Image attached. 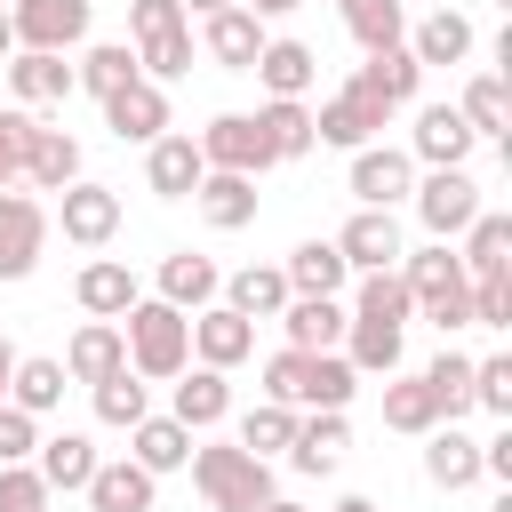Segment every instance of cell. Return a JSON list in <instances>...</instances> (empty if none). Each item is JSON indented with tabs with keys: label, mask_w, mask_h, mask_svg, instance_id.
<instances>
[{
	"label": "cell",
	"mask_w": 512,
	"mask_h": 512,
	"mask_svg": "<svg viewBox=\"0 0 512 512\" xmlns=\"http://www.w3.org/2000/svg\"><path fill=\"white\" fill-rule=\"evenodd\" d=\"M120 344H128V368L144 384H176L192 368V320L176 304H160V296H136L120 312Z\"/></svg>",
	"instance_id": "6da1fadb"
},
{
	"label": "cell",
	"mask_w": 512,
	"mask_h": 512,
	"mask_svg": "<svg viewBox=\"0 0 512 512\" xmlns=\"http://www.w3.org/2000/svg\"><path fill=\"white\" fill-rule=\"evenodd\" d=\"M192 488L208 496V512H264L280 496L272 464L248 456L240 440H192Z\"/></svg>",
	"instance_id": "7a4b0ae2"
},
{
	"label": "cell",
	"mask_w": 512,
	"mask_h": 512,
	"mask_svg": "<svg viewBox=\"0 0 512 512\" xmlns=\"http://www.w3.org/2000/svg\"><path fill=\"white\" fill-rule=\"evenodd\" d=\"M88 24H96V0H8V32H16V48H32V56L88 48Z\"/></svg>",
	"instance_id": "3957f363"
},
{
	"label": "cell",
	"mask_w": 512,
	"mask_h": 512,
	"mask_svg": "<svg viewBox=\"0 0 512 512\" xmlns=\"http://www.w3.org/2000/svg\"><path fill=\"white\" fill-rule=\"evenodd\" d=\"M408 200H416V224H424L432 240H464V224L480 216V184H472V168H424Z\"/></svg>",
	"instance_id": "277c9868"
},
{
	"label": "cell",
	"mask_w": 512,
	"mask_h": 512,
	"mask_svg": "<svg viewBox=\"0 0 512 512\" xmlns=\"http://www.w3.org/2000/svg\"><path fill=\"white\" fill-rule=\"evenodd\" d=\"M384 128H392V112H384L360 80H344V88L312 112V144H336V152H360V144H376Z\"/></svg>",
	"instance_id": "5b68a950"
},
{
	"label": "cell",
	"mask_w": 512,
	"mask_h": 512,
	"mask_svg": "<svg viewBox=\"0 0 512 512\" xmlns=\"http://www.w3.org/2000/svg\"><path fill=\"white\" fill-rule=\"evenodd\" d=\"M192 144H200V160L224 168V176H264V168H280L272 144H264V128H256V112H216Z\"/></svg>",
	"instance_id": "8992f818"
},
{
	"label": "cell",
	"mask_w": 512,
	"mask_h": 512,
	"mask_svg": "<svg viewBox=\"0 0 512 512\" xmlns=\"http://www.w3.org/2000/svg\"><path fill=\"white\" fill-rule=\"evenodd\" d=\"M48 248V208L32 192H0V280H32Z\"/></svg>",
	"instance_id": "52a82bcc"
},
{
	"label": "cell",
	"mask_w": 512,
	"mask_h": 512,
	"mask_svg": "<svg viewBox=\"0 0 512 512\" xmlns=\"http://www.w3.org/2000/svg\"><path fill=\"white\" fill-rule=\"evenodd\" d=\"M56 224H64V240L72 248H112V232H120V192L112 184H64L56 192Z\"/></svg>",
	"instance_id": "ba28073f"
},
{
	"label": "cell",
	"mask_w": 512,
	"mask_h": 512,
	"mask_svg": "<svg viewBox=\"0 0 512 512\" xmlns=\"http://www.w3.org/2000/svg\"><path fill=\"white\" fill-rule=\"evenodd\" d=\"M400 152H408L416 168H464V160H472V128H464L456 104H416V128H408Z\"/></svg>",
	"instance_id": "9c48e42d"
},
{
	"label": "cell",
	"mask_w": 512,
	"mask_h": 512,
	"mask_svg": "<svg viewBox=\"0 0 512 512\" xmlns=\"http://www.w3.org/2000/svg\"><path fill=\"white\" fill-rule=\"evenodd\" d=\"M416 192V160L400 144H360L352 152V200L360 208H400Z\"/></svg>",
	"instance_id": "30bf717a"
},
{
	"label": "cell",
	"mask_w": 512,
	"mask_h": 512,
	"mask_svg": "<svg viewBox=\"0 0 512 512\" xmlns=\"http://www.w3.org/2000/svg\"><path fill=\"white\" fill-rule=\"evenodd\" d=\"M336 256L344 272H392L408 248H400V216L392 208H352V224L336 232Z\"/></svg>",
	"instance_id": "8fae6325"
},
{
	"label": "cell",
	"mask_w": 512,
	"mask_h": 512,
	"mask_svg": "<svg viewBox=\"0 0 512 512\" xmlns=\"http://www.w3.org/2000/svg\"><path fill=\"white\" fill-rule=\"evenodd\" d=\"M168 416H176L192 440H200V432H216V424L232 416V384H224V368H200V360H192V368L168 384Z\"/></svg>",
	"instance_id": "7c38bea8"
},
{
	"label": "cell",
	"mask_w": 512,
	"mask_h": 512,
	"mask_svg": "<svg viewBox=\"0 0 512 512\" xmlns=\"http://www.w3.org/2000/svg\"><path fill=\"white\" fill-rule=\"evenodd\" d=\"M456 112H464L472 144L512 152V80H504V72H472V80H464V96H456Z\"/></svg>",
	"instance_id": "4fadbf2b"
},
{
	"label": "cell",
	"mask_w": 512,
	"mask_h": 512,
	"mask_svg": "<svg viewBox=\"0 0 512 512\" xmlns=\"http://www.w3.org/2000/svg\"><path fill=\"white\" fill-rule=\"evenodd\" d=\"M200 176H208V160H200V144L192 136H152L144 144V184H152V200H192L200 192Z\"/></svg>",
	"instance_id": "5bb4252c"
},
{
	"label": "cell",
	"mask_w": 512,
	"mask_h": 512,
	"mask_svg": "<svg viewBox=\"0 0 512 512\" xmlns=\"http://www.w3.org/2000/svg\"><path fill=\"white\" fill-rule=\"evenodd\" d=\"M192 360L200 368H240V360H256V320H240V312H224V304H208V312H192Z\"/></svg>",
	"instance_id": "9a60e30c"
},
{
	"label": "cell",
	"mask_w": 512,
	"mask_h": 512,
	"mask_svg": "<svg viewBox=\"0 0 512 512\" xmlns=\"http://www.w3.org/2000/svg\"><path fill=\"white\" fill-rule=\"evenodd\" d=\"M248 72L264 80V96H272V104H304V96H312V80H320V56H312L304 40H264Z\"/></svg>",
	"instance_id": "2e32d148"
},
{
	"label": "cell",
	"mask_w": 512,
	"mask_h": 512,
	"mask_svg": "<svg viewBox=\"0 0 512 512\" xmlns=\"http://www.w3.org/2000/svg\"><path fill=\"white\" fill-rule=\"evenodd\" d=\"M216 288H224V272H216L200 248H168V256H160V288H152V296H160V304H176L184 320H192V312H208V304H216Z\"/></svg>",
	"instance_id": "e0dca14e"
},
{
	"label": "cell",
	"mask_w": 512,
	"mask_h": 512,
	"mask_svg": "<svg viewBox=\"0 0 512 512\" xmlns=\"http://www.w3.org/2000/svg\"><path fill=\"white\" fill-rule=\"evenodd\" d=\"M344 448H352V424H344V408H312V416H296L288 464H296L304 480H320V472H336V464H344Z\"/></svg>",
	"instance_id": "ac0fdd59"
},
{
	"label": "cell",
	"mask_w": 512,
	"mask_h": 512,
	"mask_svg": "<svg viewBox=\"0 0 512 512\" xmlns=\"http://www.w3.org/2000/svg\"><path fill=\"white\" fill-rule=\"evenodd\" d=\"M96 464H104V456H96L88 432H40V448H32V472L48 480V496H80Z\"/></svg>",
	"instance_id": "d6986e66"
},
{
	"label": "cell",
	"mask_w": 512,
	"mask_h": 512,
	"mask_svg": "<svg viewBox=\"0 0 512 512\" xmlns=\"http://www.w3.org/2000/svg\"><path fill=\"white\" fill-rule=\"evenodd\" d=\"M352 80H360L384 112H408V104L424 96V64H416L408 48H376V56H360V64H352Z\"/></svg>",
	"instance_id": "ffe728a7"
},
{
	"label": "cell",
	"mask_w": 512,
	"mask_h": 512,
	"mask_svg": "<svg viewBox=\"0 0 512 512\" xmlns=\"http://www.w3.org/2000/svg\"><path fill=\"white\" fill-rule=\"evenodd\" d=\"M104 128H112L120 144H152V136H168V88L128 80L120 96H104Z\"/></svg>",
	"instance_id": "44dd1931"
},
{
	"label": "cell",
	"mask_w": 512,
	"mask_h": 512,
	"mask_svg": "<svg viewBox=\"0 0 512 512\" xmlns=\"http://www.w3.org/2000/svg\"><path fill=\"white\" fill-rule=\"evenodd\" d=\"M280 328H288V352H336L344 328H352V312L336 296H288L280 304Z\"/></svg>",
	"instance_id": "7402d4cb"
},
{
	"label": "cell",
	"mask_w": 512,
	"mask_h": 512,
	"mask_svg": "<svg viewBox=\"0 0 512 512\" xmlns=\"http://www.w3.org/2000/svg\"><path fill=\"white\" fill-rule=\"evenodd\" d=\"M88 512H152L160 504V480L144 472V464H128V456H112V464H96L88 472Z\"/></svg>",
	"instance_id": "603a6c76"
},
{
	"label": "cell",
	"mask_w": 512,
	"mask_h": 512,
	"mask_svg": "<svg viewBox=\"0 0 512 512\" xmlns=\"http://www.w3.org/2000/svg\"><path fill=\"white\" fill-rule=\"evenodd\" d=\"M400 48H408L424 72H440V64H464V56H472V16H456V8H432L424 24H408V32H400Z\"/></svg>",
	"instance_id": "cb8c5ba5"
},
{
	"label": "cell",
	"mask_w": 512,
	"mask_h": 512,
	"mask_svg": "<svg viewBox=\"0 0 512 512\" xmlns=\"http://www.w3.org/2000/svg\"><path fill=\"white\" fill-rule=\"evenodd\" d=\"M24 184H32V192H64V184H80V136L32 120V136H24Z\"/></svg>",
	"instance_id": "d4e9b609"
},
{
	"label": "cell",
	"mask_w": 512,
	"mask_h": 512,
	"mask_svg": "<svg viewBox=\"0 0 512 512\" xmlns=\"http://www.w3.org/2000/svg\"><path fill=\"white\" fill-rule=\"evenodd\" d=\"M72 296H80V312H88V320H120L144 288H136V272H128L120 256H88V264H80V280H72Z\"/></svg>",
	"instance_id": "484cf974"
},
{
	"label": "cell",
	"mask_w": 512,
	"mask_h": 512,
	"mask_svg": "<svg viewBox=\"0 0 512 512\" xmlns=\"http://www.w3.org/2000/svg\"><path fill=\"white\" fill-rule=\"evenodd\" d=\"M200 48L224 64V72H248L256 64V48H264V24L232 0V8H216V16H200Z\"/></svg>",
	"instance_id": "4316f807"
},
{
	"label": "cell",
	"mask_w": 512,
	"mask_h": 512,
	"mask_svg": "<svg viewBox=\"0 0 512 512\" xmlns=\"http://www.w3.org/2000/svg\"><path fill=\"white\" fill-rule=\"evenodd\" d=\"M192 208L208 216V232H248V224H256V176H224V168H208L200 192H192Z\"/></svg>",
	"instance_id": "83f0119b"
},
{
	"label": "cell",
	"mask_w": 512,
	"mask_h": 512,
	"mask_svg": "<svg viewBox=\"0 0 512 512\" xmlns=\"http://www.w3.org/2000/svg\"><path fill=\"white\" fill-rule=\"evenodd\" d=\"M456 264H464V280H504V272H512V216L480 208V216L464 224V248H456Z\"/></svg>",
	"instance_id": "f1b7e54d"
},
{
	"label": "cell",
	"mask_w": 512,
	"mask_h": 512,
	"mask_svg": "<svg viewBox=\"0 0 512 512\" xmlns=\"http://www.w3.org/2000/svg\"><path fill=\"white\" fill-rule=\"evenodd\" d=\"M112 368H128L120 320H88V328H72V344H64V376H72V384H104Z\"/></svg>",
	"instance_id": "f546056e"
},
{
	"label": "cell",
	"mask_w": 512,
	"mask_h": 512,
	"mask_svg": "<svg viewBox=\"0 0 512 512\" xmlns=\"http://www.w3.org/2000/svg\"><path fill=\"white\" fill-rule=\"evenodd\" d=\"M352 392H360V376H352L344 352H304V368H296V416H312V408H352Z\"/></svg>",
	"instance_id": "4dcf8cb0"
},
{
	"label": "cell",
	"mask_w": 512,
	"mask_h": 512,
	"mask_svg": "<svg viewBox=\"0 0 512 512\" xmlns=\"http://www.w3.org/2000/svg\"><path fill=\"white\" fill-rule=\"evenodd\" d=\"M128 464H144L152 480H168V472L192 464V432L176 416H144V424H128Z\"/></svg>",
	"instance_id": "1f68e13d"
},
{
	"label": "cell",
	"mask_w": 512,
	"mask_h": 512,
	"mask_svg": "<svg viewBox=\"0 0 512 512\" xmlns=\"http://www.w3.org/2000/svg\"><path fill=\"white\" fill-rule=\"evenodd\" d=\"M424 480L448 488V496L472 488V480H480V440L456 432V424H432V432H424Z\"/></svg>",
	"instance_id": "d6a6232c"
},
{
	"label": "cell",
	"mask_w": 512,
	"mask_h": 512,
	"mask_svg": "<svg viewBox=\"0 0 512 512\" xmlns=\"http://www.w3.org/2000/svg\"><path fill=\"white\" fill-rule=\"evenodd\" d=\"M280 280H288V296H344V256H336V240H296L288 248V264H280Z\"/></svg>",
	"instance_id": "836d02e7"
},
{
	"label": "cell",
	"mask_w": 512,
	"mask_h": 512,
	"mask_svg": "<svg viewBox=\"0 0 512 512\" xmlns=\"http://www.w3.org/2000/svg\"><path fill=\"white\" fill-rule=\"evenodd\" d=\"M216 304H224V312H240V320H280L288 280H280V264H240V272L216 288Z\"/></svg>",
	"instance_id": "e575fe53"
},
{
	"label": "cell",
	"mask_w": 512,
	"mask_h": 512,
	"mask_svg": "<svg viewBox=\"0 0 512 512\" xmlns=\"http://www.w3.org/2000/svg\"><path fill=\"white\" fill-rule=\"evenodd\" d=\"M128 80H144L128 40H88V48H80V64H72V88H88L96 104H104V96H120Z\"/></svg>",
	"instance_id": "d590c367"
},
{
	"label": "cell",
	"mask_w": 512,
	"mask_h": 512,
	"mask_svg": "<svg viewBox=\"0 0 512 512\" xmlns=\"http://www.w3.org/2000/svg\"><path fill=\"white\" fill-rule=\"evenodd\" d=\"M400 336L408 328H392V320H352L336 352L352 360V376H400Z\"/></svg>",
	"instance_id": "8d00e7d4"
},
{
	"label": "cell",
	"mask_w": 512,
	"mask_h": 512,
	"mask_svg": "<svg viewBox=\"0 0 512 512\" xmlns=\"http://www.w3.org/2000/svg\"><path fill=\"white\" fill-rule=\"evenodd\" d=\"M64 360H48V352H32V360H16V376H8V408H24V416H56L64 408Z\"/></svg>",
	"instance_id": "74e56055"
},
{
	"label": "cell",
	"mask_w": 512,
	"mask_h": 512,
	"mask_svg": "<svg viewBox=\"0 0 512 512\" xmlns=\"http://www.w3.org/2000/svg\"><path fill=\"white\" fill-rule=\"evenodd\" d=\"M336 16H344V32L360 40V56L400 48V32H408V0H336Z\"/></svg>",
	"instance_id": "f35d334b"
},
{
	"label": "cell",
	"mask_w": 512,
	"mask_h": 512,
	"mask_svg": "<svg viewBox=\"0 0 512 512\" xmlns=\"http://www.w3.org/2000/svg\"><path fill=\"white\" fill-rule=\"evenodd\" d=\"M8 88H16V104H64V96H72V64L16 48V56H8Z\"/></svg>",
	"instance_id": "ab89813d"
},
{
	"label": "cell",
	"mask_w": 512,
	"mask_h": 512,
	"mask_svg": "<svg viewBox=\"0 0 512 512\" xmlns=\"http://www.w3.org/2000/svg\"><path fill=\"white\" fill-rule=\"evenodd\" d=\"M88 400H96V424H112V432H128V424L152 416V384L136 368H112L104 384H88Z\"/></svg>",
	"instance_id": "60d3db41"
},
{
	"label": "cell",
	"mask_w": 512,
	"mask_h": 512,
	"mask_svg": "<svg viewBox=\"0 0 512 512\" xmlns=\"http://www.w3.org/2000/svg\"><path fill=\"white\" fill-rule=\"evenodd\" d=\"M384 424L408 432V440H424L440 424V400L424 392V376H384Z\"/></svg>",
	"instance_id": "b9f144b4"
},
{
	"label": "cell",
	"mask_w": 512,
	"mask_h": 512,
	"mask_svg": "<svg viewBox=\"0 0 512 512\" xmlns=\"http://www.w3.org/2000/svg\"><path fill=\"white\" fill-rule=\"evenodd\" d=\"M408 280L400 272H360V288H352V320H392V328H408Z\"/></svg>",
	"instance_id": "7bdbcfd3"
},
{
	"label": "cell",
	"mask_w": 512,
	"mask_h": 512,
	"mask_svg": "<svg viewBox=\"0 0 512 512\" xmlns=\"http://www.w3.org/2000/svg\"><path fill=\"white\" fill-rule=\"evenodd\" d=\"M416 376H424V392L440 400V424H456V416L472 408V360H464L456 344H448V352H440L432 368H416Z\"/></svg>",
	"instance_id": "ee69618b"
},
{
	"label": "cell",
	"mask_w": 512,
	"mask_h": 512,
	"mask_svg": "<svg viewBox=\"0 0 512 512\" xmlns=\"http://www.w3.org/2000/svg\"><path fill=\"white\" fill-rule=\"evenodd\" d=\"M288 440H296V408H280V400H256L248 416H240V448L248 456H288Z\"/></svg>",
	"instance_id": "f6af8a7d"
},
{
	"label": "cell",
	"mask_w": 512,
	"mask_h": 512,
	"mask_svg": "<svg viewBox=\"0 0 512 512\" xmlns=\"http://www.w3.org/2000/svg\"><path fill=\"white\" fill-rule=\"evenodd\" d=\"M256 128H264L272 160H304V152H312V104H264Z\"/></svg>",
	"instance_id": "bcb514c9"
},
{
	"label": "cell",
	"mask_w": 512,
	"mask_h": 512,
	"mask_svg": "<svg viewBox=\"0 0 512 512\" xmlns=\"http://www.w3.org/2000/svg\"><path fill=\"white\" fill-rule=\"evenodd\" d=\"M472 408H488L496 424H512V352L472 360Z\"/></svg>",
	"instance_id": "7dc6e473"
},
{
	"label": "cell",
	"mask_w": 512,
	"mask_h": 512,
	"mask_svg": "<svg viewBox=\"0 0 512 512\" xmlns=\"http://www.w3.org/2000/svg\"><path fill=\"white\" fill-rule=\"evenodd\" d=\"M0 512H48V480L32 464H0Z\"/></svg>",
	"instance_id": "c3c4849f"
},
{
	"label": "cell",
	"mask_w": 512,
	"mask_h": 512,
	"mask_svg": "<svg viewBox=\"0 0 512 512\" xmlns=\"http://www.w3.org/2000/svg\"><path fill=\"white\" fill-rule=\"evenodd\" d=\"M472 328H512V272L504 280H472Z\"/></svg>",
	"instance_id": "681fc988"
},
{
	"label": "cell",
	"mask_w": 512,
	"mask_h": 512,
	"mask_svg": "<svg viewBox=\"0 0 512 512\" xmlns=\"http://www.w3.org/2000/svg\"><path fill=\"white\" fill-rule=\"evenodd\" d=\"M32 448H40V416L0 400V464H32Z\"/></svg>",
	"instance_id": "f907efd6"
},
{
	"label": "cell",
	"mask_w": 512,
	"mask_h": 512,
	"mask_svg": "<svg viewBox=\"0 0 512 512\" xmlns=\"http://www.w3.org/2000/svg\"><path fill=\"white\" fill-rule=\"evenodd\" d=\"M24 136H32V112H0V192L24 184Z\"/></svg>",
	"instance_id": "816d5d0a"
},
{
	"label": "cell",
	"mask_w": 512,
	"mask_h": 512,
	"mask_svg": "<svg viewBox=\"0 0 512 512\" xmlns=\"http://www.w3.org/2000/svg\"><path fill=\"white\" fill-rule=\"evenodd\" d=\"M176 24H184L176 0H128V32H136V40H160V32H176Z\"/></svg>",
	"instance_id": "f5cc1de1"
},
{
	"label": "cell",
	"mask_w": 512,
	"mask_h": 512,
	"mask_svg": "<svg viewBox=\"0 0 512 512\" xmlns=\"http://www.w3.org/2000/svg\"><path fill=\"white\" fill-rule=\"evenodd\" d=\"M240 8H248V16H256V24H264V16H296V8H304V0H240Z\"/></svg>",
	"instance_id": "db71d44e"
},
{
	"label": "cell",
	"mask_w": 512,
	"mask_h": 512,
	"mask_svg": "<svg viewBox=\"0 0 512 512\" xmlns=\"http://www.w3.org/2000/svg\"><path fill=\"white\" fill-rule=\"evenodd\" d=\"M16 360H24V352H16L8 336H0V400H8V376H16Z\"/></svg>",
	"instance_id": "11a10c76"
},
{
	"label": "cell",
	"mask_w": 512,
	"mask_h": 512,
	"mask_svg": "<svg viewBox=\"0 0 512 512\" xmlns=\"http://www.w3.org/2000/svg\"><path fill=\"white\" fill-rule=\"evenodd\" d=\"M184 16H216V8H232V0H176Z\"/></svg>",
	"instance_id": "9f6ffc18"
},
{
	"label": "cell",
	"mask_w": 512,
	"mask_h": 512,
	"mask_svg": "<svg viewBox=\"0 0 512 512\" xmlns=\"http://www.w3.org/2000/svg\"><path fill=\"white\" fill-rule=\"evenodd\" d=\"M328 512H376V496H336Z\"/></svg>",
	"instance_id": "6f0895ef"
},
{
	"label": "cell",
	"mask_w": 512,
	"mask_h": 512,
	"mask_svg": "<svg viewBox=\"0 0 512 512\" xmlns=\"http://www.w3.org/2000/svg\"><path fill=\"white\" fill-rule=\"evenodd\" d=\"M16 56V32H8V8H0V64Z\"/></svg>",
	"instance_id": "680465c9"
},
{
	"label": "cell",
	"mask_w": 512,
	"mask_h": 512,
	"mask_svg": "<svg viewBox=\"0 0 512 512\" xmlns=\"http://www.w3.org/2000/svg\"><path fill=\"white\" fill-rule=\"evenodd\" d=\"M264 512H304V504H288V496H272V504H264Z\"/></svg>",
	"instance_id": "91938a15"
},
{
	"label": "cell",
	"mask_w": 512,
	"mask_h": 512,
	"mask_svg": "<svg viewBox=\"0 0 512 512\" xmlns=\"http://www.w3.org/2000/svg\"><path fill=\"white\" fill-rule=\"evenodd\" d=\"M496 8H512V0H496Z\"/></svg>",
	"instance_id": "94428289"
},
{
	"label": "cell",
	"mask_w": 512,
	"mask_h": 512,
	"mask_svg": "<svg viewBox=\"0 0 512 512\" xmlns=\"http://www.w3.org/2000/svg\"><path fill=\"white\" fill-rule=\"evenodd\" d=\"M0 8H8V0H0Z\"/></svg>",
	"instance_id": "6125c7cd"
}]
</instances>
